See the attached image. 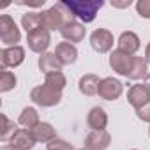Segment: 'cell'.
<instances>
[{"mask_svg": "<svg viewBox=\"0 0 150 150\" xmlns=\"http://www.w3.org/2000/svg\"><path fill=\"white\" fill-rule=\"evenodd\" d=\"M41 14H42V25L46 30H62L65 25L76 21V16L72 14V11L64 2L51 6L48 11H42Z\"/></svg>", "mask_w": 150, "mask_h": 150, "instance_id": "cell-1", "label": "cell"}, {"mask_svg": "<svg viewBox=\"0 0 150 150\" xmlns=\"http://www.w3.org/2000/svg\"><path fill=\"white\" fill-rule=\"evenodd\" d=\"M64 4L83 23H92L96 20L99 9L104 6L103 0H64Z\"/></svg>", "mask_w": 150, "mask_h": 150, "instance_id": "cell-2", "label": "cell"}, {"mask_svg": "<svg viewBox=\"0 0 150 150\" xmlns=\"http://www.w3.org/2000/svg\"><path fill=\"white\" fill-rule=\"evenodd\" d=\"M30 99L32 103H35L37 106H42V108H51V106H57L60 101H62V92H57L46 85H39L35 88H32L30 92Z\"/></svg>", "mask_w": 150, "mask_h": 150, "instance_id": "cell-3", "label": "cell"}, {"mask_svg": "<svg viewBox=\"0 0 150 150\" xmlns=\"http://www.w3.org/2000/svg\"><path fill=\"white\" fill-rule=\"evenodd\" d=\"M21 39V32L18 28V25L14 23V20L9 14H2L0 16V41L9 46H18L16 42H20Z\"/></svg>", "mask_w": 150, "mask_h": 150, "instance_id": "cell-4", "label": "cell"}, {"mask_svg": "<svg viewBox=\"0 0 150 150\" xmlns=\"http://www.w3.org/2000/svg\"><path fill=\"white\" fill-rule=\"evenodd\" d=\"M113 34L108 28H96L90 34V46L97 51V53H108L113 48Z\"/></svg>", "mask_w": 150, "mask_h": 150, "instance_id": "cell-5", "label": "cell"}, {"mask_svg": "<svg viewBox=\"0 0 150 150\" xmlns=\"http://www.w3.org/2000/svg\"><path fill=\"white\" fill-rule=\"evenodd\" d=\"M27 42H28V50L34 51V53H46L50 42H51V37H50V30L46 28H39V30H34L30 34H27Z\"/></svg>", "mask_w": 150, "mask_h": 150, "instance_id": "cell-6", "label": "cell"}, {"mask_svg": "<svg viewBox=\"0 0 150 150\" xmlns=\"http://www.w3.org/2000/svg\"><path fill=\"white\" fill-rule=\"evenodd\" d=\"M124 92V85L122 81L115 80V78H103L99 83V90L97 96L104 101H117Z\"/></svg>", "mask_w": 150, "mask_h": 150, "instance_id": "cell-7", "label": "cell"}, {"mask_svg": "<svg viewBox=\"0 0 150 150\" xmlns=\"http://www.w3.org/2000/svg\"><path fill=\"white\" fill-rule=\"evenodd\" d=\"M25 60V50L21 46H9L0 51V64L2 71H7L9 67H18Z\"/></svg>", "mask_w": 150, "mask_h": 150, "instance_id": "cell-8", "label": "cell"}, {"mask_svg": "<svg viewBox=\"0 0 150 150\" xmlns=\"http://www.w3.org/2000/svg\"><path fill=\"white\" fill-rule=\"evenodd\" d=\"M111 145V136L108 131H90L85 138L87 150H106Z\"/></svg>", "mask_w": 150, "mask_h": 150, "instance_id": "cell-9", "label": "cell"}, {"mask_svg": "<svg viewBox=\"0 0 150 150\" xmlns=\"http://www.w3.org/2000/svg\"><path fill=\"white\" fill-rule=\"evenodd\" d=\"M131 62H132V57L122 53L120 50H115V51H111V55H110V67H111L117 74L125 76V78H127L129 69H131Z\"/></svg>", "mask_w": 150, "mask_h": 150, "instance_id": "cell-10", "label": "cell"}, {"mask_svg": "<svg viewBox=\"0 0 150 150\" xmlns=\"http://www.w3.org/2000/svg\"><path fill=\"white\" fill-rule=\"evenodd\" d=\"M127 101L134 110L145 106L150 101V88L146 85H132L127 90Z\"/></svg>", "mask_w": 150, "mask_h": 150, "instance_id": "cell-11", "label": "cell"}, {"mask_svg": "<svg viewBox=\"0 0 150 150\" xmlns=\"http://www.w3.org/2000/svg\"><path fill=\"white\" fill-rule=\"evenodd\" d=\"M35 143H37V141H35L32 131L23 129V127L18 129V131L14 132V136L9 139V145H11L14 150H32Z\"/></svg>", "mask_w": 150, "mask_h": 150, "instance_id": "cell-12", "label": "cell"}, {"mask_svg": "<svg viewBox=\"0 0 150 150\" xmlns=\"http://www.w3.org/2000/svg\"><path fill=\"white\" fill-rule=\"evenodd\" d=\"M60 34H62V37L67 41V42H81L83 39H85V34H87V28H85V25L83 23H80V21H72V23H69V25H65L62 30H60Z\"/></svg>", "mask_w": 150, "mask_h": 150, "instance_id": "cell-13", "label": "cell"}, {"mask_svg": "<svg viewBox=\"0 0 150 150\" xmlns=\"http://www.w3.org/2000/svg\"><path fill=\"white\" fill-rule=\"evenodd\" d=\"M117 44H118V50H120L122 53L132 57V55L139 50V37H138L134 32L127 30V32H122V34H120Z\"/></svg>", "mask_w": 150, "mask_h": 150, "instance_id": "cell-14", "label": "cell"}, {"mask_svg": "<svg viewBox=\"0 0 150 150\" xmlns=\"http://www.w3.org/2000/svg\"><path fill=\"white\" fill-rule=\"evenodd\" d=\"M55 55L62 62V65H71V64H74V62L78 60V50H76V46L71 44V42H67V41L57 44Z\"/></svg>", "mask_w": 150, "mask_h": 150, "instance_id": "cell-15", "label": "cell"}, {"mask_svg": "<svg viewBox=\"0 0 150 150\" xmlns=\"http://www.w3.org/2000/svg\"><path fill=\"white\" fill-rule=\"evenodd\" d=\"M87 124L92 131H106L108 125V115L101 106H94L87 115Z\"/></svg>", "mask_w": 150, "mask_h": 150, "instance_id": "cell-16", "label": "cell"}, {"mask_svg": "<svg viewBox=\"0 0 150 150\" xmlns=\"http://www.w3.org/2000/svg\"><path fill=\"white\" fill-rule=\"evenodd\" d=\"M99 83H101V80H99L97 74H83L80 78V81H78V88H80V92L83 96L92 97V96H97Z\"/></svg>", "mask_w": 150, "mask_h": 150, "instance_id": "cell-17", "label": "cell"}, {"mask_svg": "<svg viewBox=\"0 0 150 150\" xmlns=\"http://www.w3.org/2000/svg\"><path fill=\"white\" fill-rule=\"evenodd\" d=\"M62 62L57 58L55 53H42L39 57V69L44 72V74H50V72H60L62 71Z\"/></svg>", "mask_w": 150, "mask_h": 150, "instance_id": "cell-18", "label": "cell"}, {"mask_svg": "<svg viewBox=\"0 0 150 150\" xmlns=\"http://www.w3.org/2000/svg\"><path fill=\"white\" fill-rule=\"evenodd\" d=\"M32 134H34L37 143H51L53 139H57L55 127L48 122H41L35 129H32Z\"/></svg>", "mask_w": 150, "mask_h": 150, "instance_id": "cell-19", "label": "cell"}, {"mask_svg": "<svg viewBox=\"0 0 150 150\" xmlns=\"http://www.w3.org/2000/svg\"><path fill=\"white\" fill-rule=\"evenodd\" d=\"M18 124L23 127V129H28V131H32V129H35L39 124H41V120H39V113H37V110L35 108H23V111L20 113V118H18Z\"/></svg>", "mask_w": 150, "mask_h": 150, "instance_id": "cell-20", "label": "cell"}, {"mask_svg": "<svg viewBox=\"0 0 150 150\" xmlns=\"http://www.w3.org/2000/svg\"><path fill=\"white\" fill-rule=\"evenodd\" d=\"M146 60L143 57H136L132 55V62H131V69H129V74L127 78L136 81V80H141V78H146Z\"/></svg>", "mask_w": 150, "mask_h": 150, "instance_id": "cell-21", "label": "cell"}, {"mask_svg": "<svg viewBox=\"0 0 150 150\" xmlns=\"http://www.w3.org/2000/svg\"><path fill=\"white\" fill-rule=\"evenodd\" d=\"M21 27L27 30V34H30L34 30H39V28H44V25H42V14L41 13H27V14H23Z\"/></svg>", "mask_w": 150, "mask_h": 150, "instance_id": "cell-22", "label": "cell"}, {"mask_svg": "<svg viewBox=\"0 0 150 150\" xmlns=\"http://www.w3.org/2000/svg\"><path fill=\"white\" fill-rule=\"evenodd\" d=\"M44 85L53 88V90H57V92H62L65 88V85H67V80H65L62 71L60 72H50V74L44 76Z\"/></svg>", "mask_w": 150, "mask_h": 150, "instance_id": "cell-23", "label": "cell"}, {"mask_svg": "<svg viewBox=\"0 0 150 150\" xmlns=\"http://www.w3.org/2000/svg\"><path fill=\"white\" fill-rule=\"evenodd\" d=\"M18 80L14 76V72L11 71H2L0 72V92L6 94V92H11L14 87H16Z\"/></svg>", "mask_w": 150, "mask_h": 150, "instance_id": "cell-24", "label": "cell"}, {"mask_svg": "<svg viewBox=\"0 0 150 150\" xmlns=\"http://www.w3.org/2000/svg\"><path fill=\"white\" fill-rule=\"evenodd\" d=\"M2 120H4V127H2V134H0V138H2V141H7L9 143V139L14 136V132L18 131V127H16V124L9 118V117H6V115H2Z\"/></svg>", "mask_w": 150, "mask_h": 150, "instance_id": "cell-25", "label": "cell"}, {"mask_svg": "<svg viewBox=\"0 0 150 150\" xmlns=\"http://www.w3.org/2000/svg\"><path fill=\"white\" fill-rule=\"evenodd\" d=\"M136 13L141 18L150 20V0H138L136 2Z\"/></svg>", "mask_w": 150, "mask_h": 150, "instance_id": "cell-26", "label": "cell"}, {"mask_svg": "<svg viewBox=\"0 0 150 150\" xmlns=\"http://www.w3.org/2000/svg\"><path fill=\"white\" fill-rule=\"evenodd\" d=\"M46 150H74V146H72L71 143H67L65 139L57 138V139H53L51 143H48Z\"/></svg>", "mask_w": 150, "mask_h": 150, "instance_id": "cell-27", "label": "cell"}, {"mask_svg": "<svg viewBox=\"0 0 150 150\" xmlns=\"http://www.w3.org/2000/svg\"><path fill=\"white\" fill-rule=\"evenodd\" d=\"M136 117H138L141 122L150 124V101H148L145 106H141V108H138V110H136Z\"/></svg>", "mask_w": 150, "mask_h": 150, "instance_id": "cell-28", "label": "cell"}, {"mask_svg": "<svg viewBox=\"0 0 150 150\" xmlns=\"http://www.w3.org/2000/svg\"><path fill=\"white\" fill-rule=\"evenodd\" d=\"M132 2L131 0H125V2H122V4H117V2H113V7H129Z\"/></svg>", "mask_w": 150, "mask_h": 150, "instance_id": "cell-29", "label": "cell"}, {"mask_svg": "<svg viewBox=\"0 0 150 150\" xmlns=\"http://www.w3.org/2000/svg\"><path fill=\"white\" fill-rule=\"evenodd\" d=\"M145 60L146 64H150V42L146 44V50H145Z\"/></svg>", "mask_w": 150, "mask_h": 150, "instance_id": "cell-30", "label": "cell"}, {"mask_svg": "<svg viewBox=\"0 0 150 150\" xmlns=\"http://www.w3.org/2000/svg\"><path fill=\"white\" fill-rule=\"evenodd\" d=\"M145 85H146V87L150 88V72L146 74V78H145Z\"/></svg>", "mask_w": 150, "mask_h": 150, "instance_id": "cell-31", "label": "cell"}, {"mask_svg": "<svg viewBox=\"0 0 150 150\" xmlns=\"http://www.w3.org/2000/svg\"><path fill=\"white\" fill-rule=\"evenodd\" d=\"M0 150H14V148H13V146H11V145H9V143H7V145H4V146H2V148H0Z\"/></svg>", "mask_w": 150, "mask_h": 150, "instance_id": "cell-32", "label": "cell"}, {"mask_svg": "<svg viewBox=\"0 0 150 150\" xmlns=\"http://www.w3.org/2000/svg\"><path fill=\"white\" fill-rule=\"evenodd\" d=\"M78 150H87V148H85V146H83V148H78Z\"/></svg>", "mask_w": 150, "mask_h": 150, "instance_id": "cell-33", "label": "cell"}, {"mask_svg": "<svg viewBox=\"0 0 150 150\" xmlns=\"http://www.w3.org/2000/svg\"><path fill=\"white\" fill-rule=\"evenodd\" d=\"M148 136H150V127H148Z\"/></svg>", "mask_w": 150, "mask_h": 150, "instance_id": "cell-34", "label": "cell"}, {"mask_svg": "<svg viewBox=\"0 0 150 150\" xmlns=\"http://www.w3.org/2000/svg\"><path fill=\"white\" fill-rule=\"evenodd\" d=\"M132 150H136V148H132Z\"/></svg>", "mask_w": 150, "mask_h": 150, "instance_id": "cell-35", "label": "cell"}]
</instances>
